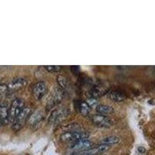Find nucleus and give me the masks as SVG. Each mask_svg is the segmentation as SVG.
I'll return each instance as SVG.
<instances>
[{"mask_svg": "<svg viewBox=\"0 0 155 155\" xmlns=\"http://www.w3.org/2000/svg\"><path fill=\"white\" fill-rule=\"evenodd\" d=\"M89 137V134L87 132L81 131H68L61 135V140L66 143H74L81 140L88 139Z\"/></svg>", "mask_w": 155, "mask_h": 155, "instance_id": "1", "label": "nucleus"}, {"mask_svg": "<svg viewBox=\"0 0 155 155\" xmlns=\"http://www.w3.org/2000/svg\"><path fill=\"white\" fill-rule=\"evenodd\" d=\"M30 114H31V109L29 107H24L23 109L20 113L18 115V116L14 120V122L12 123V129L15 131L20 130L26 123H27L29 117H30Z\"/></svg>", "mask_w": 155, "mask_h": 155, "instance_id": "2", "label": "nucleus"}, {"mask_svg": "<svg viewBox=\"0 0 155 155\" xmlns=\"http://www.w3.org/2000/svg\"><path fill=\"white\" fill-rule=\"evenodd\" d=\"M24 107V102L23 99H16L12 101L9 107V122L13 123Z\"/></svg>", "mask_w": 155, "mask_h": 155, "instance_id": "3", "label": "nucleus"}, {"mask_svg": "<svg viewBox=\"0 0 155 155\" xmlns=\"http://www.w3.org/2000/svg\"><path fill=\"white\" fill-rule=\"evenodd\" d=\"M91 121L95 126L101 128H108L114 124V120L106 115L95 114L91 116Z\"/></svg>", "mask_w": 155, "mask_h": 155, "instance_id": "4", "label": "nucleus"}, {"mask_svg": "<svg viewBox=\"0 0 155 155\" xmlns=\"http://www.w3.org/2000/svg\"><path fill=\"white\" fill-rule=\"evenodd\" d=\"M68 116V109L64 106L54 109L49 117V124L52 125L58 124L63 121Z\"/></svg>", "mask_w": 155, "mask_h": 155, "instance_id": "5", "label": "nucleus"}, {"mask_svg": "<svg viewBox=\"0 0 155 155\" xmlns=\"http://www.w3.org/2000/svg\"><path fill=\"white\" fill-rule=\"evenodd\" d=\"M64 98V90L61 87H55L53 88L51 95H50L49 101L48 102V108H52L62 101Z\"/></svg>", "mask_w": 155, "mask_h": 155, "instance_id": "6", "label": "nucleus"}, {"mask_svg": "<svg viewBox=\"0 0 155 155\" xmlns=\"http://www.w3.org/2000/svg\"><path fill=\"white\" fill-rule=\"evenodd\" d=\"M94 147L93 143L88 139L81 140L71 145V149L75 151H85Z\"/></svg>", "mask_w": 155, "mask_h": 155, "instance_id": "7", "label": "nucleus"}, {"mask_svg": "<svg viewBox=\"0 0 155 155\" xmlns=\"http://www.w3.org/2000/svg\"><path fill=\"white\" fill-rule=\"evenodd\" d=\"M47 89H48L47 85L44 81H41L36 83L35 85L33 88V90H32L34 99H37V100H41L43 97L46 94Z\"/></svg>", "mask_w": 155, "mask_h": 155, "instance_id": "8", "label": "nucleus"}, {"mask_svg": "<svg viewBox=\"0 0 155 155\" xmlns=\"http://www.w3.org/2000/svg\"><path fill=\"white\" fill-rule=\"evenodd\" d=\"M27 80L24 78H16L9 82V85H7L8 91L10 92H16L18 90L21 89L27 86Z\"/></svg>", "mask_w": 155, "mask_h": 155, "instance_id": "9", "label": "nucleus"}, {"mask_svg": "<svg viewBox=\"0 0 155 155\" xmlns=\"http://www.w3.org/2000/svg\"><path fill=\"white\" fill-rule=\"evenodd\" d=\"M43 113L40 110H37L34 113H31L27 120V124L31 128H35L39 126L43 120Z\"/></svg>", "mask_w": 155, "mask_h": 155, "instance_id": "10", "label": "nucleus"}, {"mask_svg": "<svg viewBox=\"0 0 155 155\" xmlns=\"http://www.w3.org/2000/svg\"><path fill=\"white\" fill-rule=\"evenodd\" d=\"M106 95L108 99H111V100L116 102H122V101H124L126 99V95L124 94V92L118 89L109 90Z\"/></svg>", "mask_w": 155, "mask_h": 155, "instance_id": "11", "label": "nucleus"}, {"mask_svg": "<svg viewBox=\"0 0 155 155\" xmlns=\"http://www.w3.org/2000/svg\"><path fill=\"white\" fill-rule=\"evenodd\" d=\"M0 123L2 125L9 124V106L5 102L0 103Z\"/></svg>", "mask_w": 155, "mask_h": 155, "instance_id": "12", "label": "nucleus"}, {"mask_svg": "<svg viewBox=\"0 0 155 155\" xmlns=\"http://www.w3.org/2000/svg\"><path fill=\"white\" fill-rule=\"evenodd\" d=\"M96 111L99 114L106 115V114H111L114 112V109L112 106H108V105L99 104L96 106Z\"/></svg>", "mask_w": 155, "mask_h": 155, "instance_id": "13", "label": "nucleus"}, {"mask_svg": "<svg viewBox=\"0 0 155 155\" xmlns=\"http://www.w3.org/2000/svg\"><path fill=\"white\" fill-rule=\"evenodd\" d=\"M107 90L104 87L100 86V85H98V86H95L93 88V90L92 91V98H95V99H98L99 97L102 96V95H105V94L107 93Z\"/></svg>", "mask_w": 155, "mask_h": 155, "instance_id": "14", "label": "nucleus"}, {"mask_svg": "<svg viewBox=\"0 0 155 155\" xmlns=\"http://www.w3.org/2000/svg\"><path fill=\"white\" fill-rule=\"evenodd\" d=\"M120 142V138L118 137H116V136H109L107 137H105L104 139H102L101 141V143L102 144H106V145H113L116 144V143H118Z\"/></svg>", "mask_w": 155, "mask_h": 155, "instance_id": "15", "label": "nucleus"}, {"mask_svg": "<svg viewBox=\"0 0 155 155\" xmlns=\"http://www.w3.org/2000/svg\"><path fill=\"white\" fill-rule=\"evenodd\" d=\"M91 108L86 103V102H82L79 104V106H78V110H79V113H81L82 116H87L90 113V111H91Z\"/></svg>", "mask_w": 155, "mask_h": 155, "instance_id": "16", "label": "nucleus"}, {"mask_svg": "<svg viewBox=\"0 0 155 155\" xmlns=\"http://www.w3.org/2000/svg\"><path fill=\"white\" fill-rule=\"evenodd\" d=\"M58 85H60L61 88L63 89V88H67L68 86L69 83L68 79L66 78L63 75H58Z\"/></svg>", "mask_w": 155, "mask_h": 155, "instance_id": "17", "label": "nucleus"}, {"mask_svg": "<svg viewBox=\"0 0 155 155\" xmlns=\"http://www.w3.org/2000/svg\"><path fill=\"white\" fill-rule=\"evenodd\" d=\"M44 68L49 72H58L62 69L61 66L58 65H45Z\"/></svg>", "mask_w": 155, "mask_h": 155, "instance_id": "18", "label": "nucleus"}, {"mask_svg": "<svg viewBox=\"0 0 155 155\" xmlns=\"http://www.w3.org/2000/svg\"><path fill=\"white\" fill-rule=\"evenodd\" d=\"M85 102H86L87 104L90 106L91 109L93 107L96 108V106H98V99H95V98H92V97L88 98Z\"/></svg>", "mask_w": 155, "mask_h": 155, "instance_id": "19", "label": "nucleus"}, {"mask_svg": "<svg viewBox=\"0 0 155 155\" xmlns=\"http://www.w3.org/2000/svg\"><path fill=\"white\" fill-rule=\"evenodd\" d=\"M71 72L74 73V74H79L80 68L78 66H72V67H71Z\"/></svg>", "mask_w": 155, "mask_h": 155, "instance_id": "20", "label": "nucleus"}, {"mask_svg": "<svg viewBox=\"0 0 155 155\" xmlns=\"http://www.w3.org/2000/svg\"><path fill=\"white\" fill-rule=\"evenodd\" d=\"M138 150L140 151V153H143L145 152V149L143 147H139L138 148Z\"/></svg>", "mask_w": 155, "mask_h": 155, "instance_id": "21", "label": "nucleus"}, {"mask_svg": "<svg viewBox=\"0 0 155 155\" xmlns=\"http://www.w3.org/2000/svg\"><path fill=\"white\" fill-rule=\"evenodd\" d=\"M0 103H1V95H0Z\"/></svg>", "mask_w": 155, "mask_h": 155, "instance_id": "22", "label": "nucleus"}, {"mask_svg": "<svg viewBox=\"0 0 155 155\" xmlns=\"http://www.w3.org/2000/svg\"><path fill=\"white\" fill-rule=\"evenodd\" d=\"M1 125H2V124H1V123H0V127H1Z\"/></svg>", "mask_w": 155, "mask_h": 155, "instance_id": "23", "label": "nucleus"}, {"mask_svg": "<svg viewBox=\"0 0 155 155\" xmlns=\"http://www.w3.org/2000/svg\"><path fill=\"white\" fill-rule=\"evenodd\" d=\"M99 155H100V154H99Z\"/></svg>", "mask_w": 155, "mask_h": 155, "instance_id": "24", "label": "nucleus"}]
</instances>
